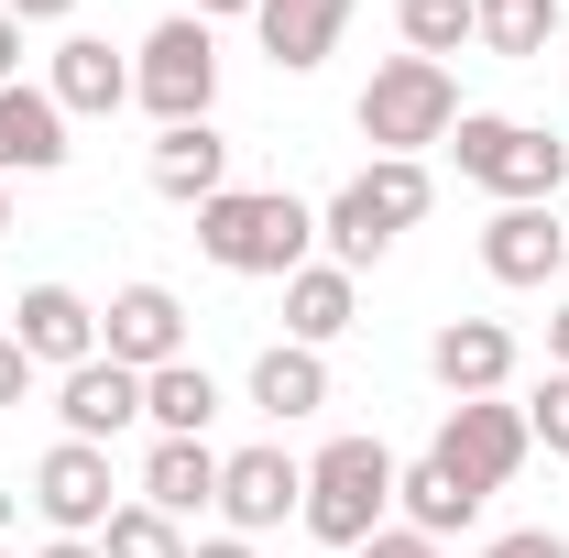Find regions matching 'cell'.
<instances>
[{
  "instance_id": "obj_1",
  "label": "cell",
  "mask_w": 569,
  "mask_h": 558,
  "mask_svg": "<svg viewBox=\"0 0 569 558\" xmlns=\"http://www.w3.org/2000/svg\"><path fill=\"white\" fill-rule=\"evenodd\" d=\"M307 241H318V209L284 198V187H219L198 209V252L219 275H307Z\"/></svg>"
},
{
  "instance_id": "obj_2",
  "label": "cell",
  "mask_w": 569,
  "mask_h": 558,
  "mask_svg": "<svg viewBox=\"0 0 569 558\" xmlns=\"http://www.w3.org/2000/svg\"><path fill=\"white\" fill-rule=\"evenodd\" d=\"M460 176L471 187H493L503 209H548L569 187V142L559 132H537V121H503V110H460Z\"/></svg>"
},
{
  "instance_id": "obj_3",
  "label": "cell",
  "mask_w": 569,
  "mask_h": 558,
  "mask_svg": "<svg viewBox=\"0 0 569 558\" xmlns=\"http://www.w3.org/2000/svg\"><path fill=\"white\" fill-rule=\"evenodd\" d=\"M383 504H395V460H383V438H329L318 460H307V537L318 548H361V537H383Z\"/></svg>"
},
{
  "instance_id": "obj_4",
  "label": "cell",
  "mask_w": 569,
  "mask_h": 558,
  "mask_svg": "<svg viewBox=\"0 0 569 558\" xmlns=\"http://www.w3.org/2000/svg\"><path fill=\"white\" fill-rule=\"evenodd\" d=\"M427 198H438V187H427V165H417V153H383V165H361L351 187L329 198L318 241L340 252V275H361V263H372L395 230H417V219H427Z\"/></svg>"
},
{
  "instance_id": "obj_5",
  "label": "cell",
  "mask_w": 569,
  "mask_h": 558,
  "mask_svg": "<svg viewBox=\"0 0 569 558\" xmlns=\"http://www.w3.org/2000/svg\"><path fill=\"white\" fill-rule=\"evenodd\" d=\"M449 132H460V88H449V67H427V56L372 67V88H361V142L417 153V142H449Z\"/></svg>"
},
{
  "instance_id": "obj_6",
  "label": "cell",
  "mask_w": 569,
  "mask_h": 558,
  "mask_svg": "<svg viewBox=\"0 0 569 558\" xmlns=\"http://www.w3.org/2000/svg\"><path fill=\"white\" fill-rule=\"evenodd\" d=\"M132 99L164 121V132H176V121H209V99H219V44H209V22H198V11H176V22H153V33H142Z\"/></svg>"
},
{
  "instance_id": "obj_7",
  "label": "cell",
  "mask_w": 569,
  "mask_h": 558,
  "mask_svg": "<svg viewBox=\"0 0 569 558\" xmlns=\"http://www.w3.org/2000/svg\"><path fill=\"white\" fill-rule=\"evenodd\" d=\"M526 449H537L526 417L493 406V395H471V406H449V427H438V449H427V460H438L460 492H503L515 471H526Z\"/></svg>"
},
{
  "instance_id": "obj_8",
  "label": "cell",
  "mask_w": 569,
  "mask_h": 558,
  "mask_svg": "<svg viewBox=\"0 0 569 558\" xmlns=\"http://www.w3.org/2000/svg\"><path fill=\"white\" fill-rule=\"evenodd\" d=\"M33 515L56 526V537H99L121 504H110V449H88V438H56L44 460H33Z\"/></svg>"
},
{
  "instance_id": "obj_9",
  "label": "cell",
  "mask_w": 569,
  "mask_h": 558,
  "mask_svg": "<svg viewBox=\"0 0 569 558\" xmlns=\"http://www.w3.org/2000/svg\"><path fill=\"white\" fill-rule=\"evenodd\" d=\"M307 504V460H284V449H230L219 460V515H230V537H263Z\"/></svg>"
},
{
  "instance_id": "obj_10",
  "label": "cell",
  "mask_w": 569,
  "mask_h": 558,
  "mask_svg": "<svg viewBox=\"0 0 569 558\" xmlns=\"http://www.w3.org/2000/svg\"><path fill=\"white\" fill-rule=\"evenodd\" d=\"M99 350H110L121 372H164V361H187V307H176L164 285H121L110 318H99Z\"/></svg>"
},
{
  "instance_id": "obj_11",
  "label": "cell",
  "mask_w": 569,
  "mask_h": 558,
  "mask_svg": "<svg viewBox=\"0 0 569 558\" xmlns=\"http://www.w3.org/2000/svg\"><path fill=\"white\" fill-rule=\"evenodd\" d=\"M11 340L33 350V361H56V372H77V361H99V307L77 285H33L11 307Z\"/></svg>"
},
{
  "instance_id": "obj_12",
  "label": "cell",
  "mask_w": 569,
  "mask_h": 558,
  "mask_svg": "<svg viewBox=\"0 0 569 558\" xmlns=\"http://www.w3.org/2000/svg\"><path fill=\"white\" fill-rule=\"evenodd\" d=\"M56 417H67V438L110 449V438H121V427L142 417V372H121L110 350H99V361H77L67 383H56Z\"/></svg>"
},
{
  "instance_id": "obj_13",
  "label": "cell",
  "mask_w": 569,
  "mask_h": 558,
  "mask_svg": "<svg viewBox=\"0 0 569 558\" xmlns=\"http://www.w3.org/2000/svg\"><path fill=\"white\" fill-rule=\"evenodd\" d=\"M427 372L449 383V406H471V395H503V372H515V340H503V318H449V329L427 340Z\"/></svg>"
},
{
  "instance_id": "obj_14",
  "label": "cell",
  "mask_w": 569,
  "mask_h": 558,
  "mask_svg": "<svg viewBox=\"0 0 569 558\" xmlns=\"http://www.w3.org/2000/svg\"><path fill=\"white\" fill-rule=\"evenodd\" d=\"M44 99H56L67 121H110V110L132 99V67H121L99 33H67V44H56V77H44Z\"/></svg>"
},
{
  "instance_id": "obj_15",
  "label": "cell",
  "mask_w": 569,
  "mask_h": 558,
  "mask_svg": "<svg viewBox=\"0 0 569 558\" xmlns=\"http://www.w3.org/2000/svg\"><path fill=\"white\" fill-rule=\"evenodd\" d=\"M252 22H263V56H274L284 77H307V67H329V56H340L351 0H263Z\"/></svg>"
},
{
  "instance_id": "obj_16",
  "label": "cell",
  "mask_w": 569,
  "mask_h": 558,
  "mask_svg": "<svg viewBox=\"0 0 569 558\" xmlns=\"http://www.w3.org/2000/svg\"><path fill=\"white\" fill-rule=\"evenodd\" d=\"M219 187H230V142L209 121H176V132L153 142V198H176V209H209Z\"/></svg>"
},
{
  "instance_id": "obj_17",
  "label": "cell",
  "mask_w": 569,
  "mask_h": 558,
  "mask_svg": "<svg viewBox=\"0 0 569 558\" xmlns=\"http://www.w3.org/2000/svg\"><path fill=\"white\" fill-rule=\"evenodd\" d=\"M67 165V110L44 88H0V176H56Z\"/></svg>"
},
{
  "instance_id": "obj_18",
  "label": "cell",
  "mask_w": 569,
  "mask_h": 558,
  "mask_svg": "<svg viewBox=\"0 0 569 558\" xmlns=\"http://www.w3.org/2000/svg\"><path fill=\"white\" fill-rule=\"evenodd\" d=\"M482 263H493V285H548L569 263V230L548 209H503L493 230H482Z\"/></svg>"
},
{
  "instance_id": "obj_19",
  "label": "cell",
  "mask_w": 569,
  "mask_h": 558,
  "mask_svg": "<svg viewBox=\"0 0 569 558\" xmlns=\"http://www.w3.org/2000/svg\"><path fill=\"white\" fill-rule=\"evenodd\" d=\"M142 504H153V515H198V504H219V449H209V438H153Z\"/></svg>"
},
{
  "instance_id": "obj_20",
  "label": "cell",
  "mask_w": 569,
  "mask_h": 558,
  "mask_svg": "<svg viewBox=\"0 0 569 558\" xmlns=\"http://www.w3.org/2000/svg\"><path fill=\"white\" fill-rule=\"evenodd\" d=\"M361 318V296L340 263H307V275H284V329H296V350H318V340H340Z\"/></svg>"
},
{
  "instance_id": "obj_21",
  "label": "cell",
  "mask_w": 569,
  "mask_h": 558,
  "mask_svg": "<svg viewBox=\"0 0 569 558\" xmlns=\"http://www.w3.org/2000/svg\"><path fill=\"white\" fill-rule=\"evenodd\" d=\"M252 406H263V417H318V406H329V361H318V350H296V340H274L263 350V361H252Z\"/></svg>"
},
{
  "instance_id": "obj_22",
  "label": "cell",
  "mask_w": 569,
  "mask_h": 558,
  "mask_svg": "<svg viewBox=\"0 0 569 558\" xmlns=\"http://www.w3.org/2000/svg\"><path fill=\"white\" fill-rule=\"evenodd\" d=\"M142 417L164 427V438H209V417H219V383L198 372V361H164V372H142Z\"/></svg>"
},
{
  "instance_id": "obj_23",
  "label": "cell",
  "mask_w": 569,
  "mask_h": 558,
  "mask_svg": "<svg viewBox=\"0 0 569 558\" xmlns=\"http://www.w3.org/2000/svg\"><path fill=\"white\" fill-rule=\"evenodd\" d=\"M548 33H559V0H471V44H493V56H548Z\"/></svg>"
},
{
  "instance_id": "obj_24",
  "label": "cell",
  "mask_w": 569,
  "mask_h": 558,
  "mask_svg": "<svg viewBox=\"0 0 569 558\" xmlns=\"http://www.w3.org/2000/svg\"><path fill=\"white\" fill-rule=\"evenodd\" d=\"M395 492H406V526L417 537H460L471 515H482V492H460L438 460H417V471H395Z\"/></svg>"
},
{
  "instance_id": "obj_25",
  "label": "cell",
  "mask_w": 569,
  "mask_h": 558,
  "mask_svg": "<svg viewBox=\"0 0 569 558\" xmlns=\"http://www.w3.org/2000/svg\"><path fill=\"white\" fill-rule=\"evenodd\" d=\"M99 558H187V537H176V515H153V504H121V515L99 526Z\"/></svg>"
},
{
  "instance_id": "obj_26",
  "label": "cell",
  "mask_w": 569,
  "mask_h": 558,
  "mask_svg": "<svg viewBox=\"0 0 569 558\" xmlns=\"http://www.w3.org/2000/svg\"><path fill=\"white\" fill-rule=\"evenodd\" d=\"M406 44H417L427 67H438L449 44H471V0H406Z\"/></svg>"
},
{
  "instance_id": "obj_27",
  "label": "cell",
  "mask_w": 569,
  "mask_h": 558,
  "mask_svg": "<svg viewBox=\"0 0 569 558\" xmlns=\"http://www.w3.org/2000/svg\"><path fill=\"white\" fill-rule=\"evenodd\" d=\"M526 438H548V460H569V372L537 383V406H526Z\"/></svg>"
},
{
  "instance_id": "obj_28",
  "label": "cell",
  "mask_w": 569,
  "mask_h": 558,
  "mask_svg": "<svg viewBox=\"0 0 569 558\" xmlns=\"http://www.w3.org/2000/svg\"><path fill=\"white\" fill-rule=\"evenodd\" d=\"M482 558H569V537H548V526H515V537H493Z\"/></svg>"
},
{
  "instance_id": "obj_29",
  "label": "cell",
  "mask_w": 569,
  "mask_h": 558,
  "mask_svg": "<svg viewBox=\"0 0 569 558\" xmlns=\"http://www.w3.org/2000/svg\"><path fill=\"white\" fill-rule=\"evenodd\" d=\"M361 558H438V537H417V526H383V537H361Z\"/></svg>"
},
{
  "instance_id": "obj_30",
  "label": "cell",
  "mask_w": 569,
  "mask_h": 558,
  "mask_svg": "<svg viewBox=\"0 0 569 558\" xmlns=\"http://www.w3.org/2000/svg\"><path fill=\"white\" fill-rule=\"evenodd\" d=\"M22 395H33V350L0 340V406H22Z\"/></svg>"
},
{
  "instance_id": "obj_31",
  "label": "cell",
  "mask_w": 569,
  "mask_h": 558,
  "mask_svg": "<svg viewBox=\"0 0 569 558\" xmlns=\"http://www.w3.org/2000/svg\"><path fill=\"white\" fill-rule=\"evenodd\" d=\"M0 11H11V22H67L77 0H0Z\"/></svg>"
},
{
  "instance_id": "obj_32",
  "label": "cell",
  "mask_w": 569,
  "mask_h": 558,
  "mask_svg": "<svg viewBox=\"0 0 569 558\" xmlns=\"http://www.w3.org/2000/svg\"><path fill=\"white\" fill-rule=\"evenodd\" d=\"M11 67H22V22L0 11V88H11Z\"/></svg>"
},
{
  "instance_id": "obj_33",
  "label": "cell",
  "mask_w": 569,
  "mask_h": 558,
  "mask_svg": "<svg viewBox=\"0 0 569 558\" xmlns=\"http://www.w3.org/2000/svg\"><path fill=\"white\" fill-rule=\"evenodd\" d=\"M548 372H569V307L548 318Z\"/></svg>"
},
{
  "instance_id": "obj_34",
  "label": "cell",
  "mask_w": 569,
  "mask_h": 558,
  "mask_svg": "<svg viewBox=\"0 0 569 558\" xmlns=\"http://www.w3.org/2000/svg\"><path fill=\"white\" fill-rule=\"evenodd\" d=\"M187 558H252V537H209V548H187Z\"/></svg>"
},
{
  "instance_id": "obj_35",
  "label": "cell",
  "mask_w": 569,
  "mask_h": 558,
  "mask_svg": "<svg viewBox=\"0 0 569 558\" xmlns=\"http://www.w3.org/2000/svg\"><path fill=\"white\" fill-rule=\"evenodd\" d=\"M44 558H99V548H88V537H56V548H44Z\"/></svg>"
},
{
  "instance_id": "obj_36",
  "label": "cell",
  "mask_w": 569,
  "mask_h": 558,
  "mask_svg": "<svg viewBox=\"0 0 569 558\" xmlns=\"http://www.w3.org/2000/svg\"><path fill=\"white\" fill-rule=\"evenodd\" d=\"M0 230H11V198H0Z\"/></svg>"
},
{
  "instance_id": "obj_37",
  "label": "cell",
  "mask_w": 569,
  "mask_h": 558,
  "mask_svg": "<svg viewBox=\"0 0 569 558\" xmlns=\"http://www.w3.org/2000/svg\"><path fill=\"white\" fill-rule=\"evenodd\" d=\"M559 275H569V263H559Z\"/></svg>"
},
{
  "instance_id": "obj_38",
  "label": "cell",
  "mask_w": 569,
  "mask_h": 558,
  "mask_svg": "<svg viewBox=\"0 0 569 558\" xmlns=\"http://www.w3.org/2000/svg\"><path fill=\"white\" fill-rule=\"evenodd\" d=\"M0 558H11V548H0Z\"/></svg>"
}]
</instances>
